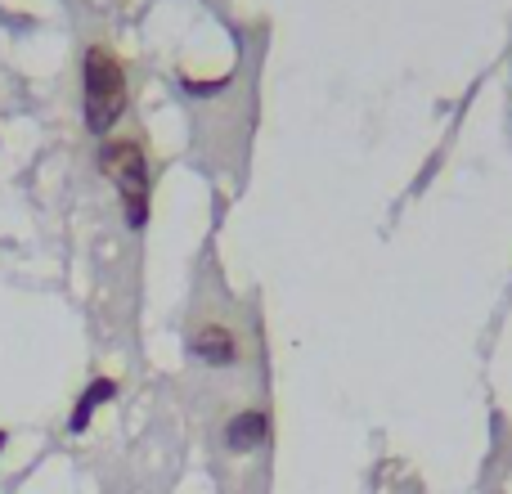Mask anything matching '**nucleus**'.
I'll return each mask as SVG.
<instances>
[{
	"label": "nucleus",
	"mask_w": 512,
	"mask_h": 494,
	"mask_svg": "<svg viewBox=\"0 0 512 494\" xmlns=\"http://www.w3.org/2000/svg\"><path fill=\"white\" fill-rule=\"evenodd\" d=\"M99 167H104V176H113L117 189H122L126 221L144 225V216H149V167H144V153L135 149V144L117 140L99 153Z\"/></svg>",
	"instance_id": "f03ea898"
},
{
	"label": "nucleus",
	"mask_w": 512,
	"mask_h": 494,
	"mask_svg": "<svg viewBox=\"0 0 512 494\" xmlns=\"http://www.w3.org/2000/svg\"><path fill=\"white\" fill-rule=\"evenodd\" d=\"M265 436H270V418H265L261 409H248V414H239L225 427V445H230L234 454H248L256 445H265Z\"/></svg>",
	"instance_id": "20e7f679"
},
{
	"label": "nucleus",
	"mask_w": 512,
	"mask_h": 494,
	"mask_svg": "<svg viewBox=\"0 0 512 494\" xmlns=\"http://www.w3.org/2000/svg\"><path fill=\"white\" fill-rule=\"evenodd\" d=\"M126 108V77L108 50L86 54V126L90 131H108Z\"/></svg>",
	"instance_id": "f257e3e1"
},
{
	"label": "nucleus",
	"mask_w": 512,
	"mask_h": 494,
	"mask_svg": "<svg viewBox=\"0 0 512 494\" xmlns=\"http://www.w3.org/2000/svg\"><path fill=\"white\" fill-rule=\"evenodd\" d=\"M194 355L198 360H207V364H234L239 360V342H234L230 328L207 324V328H198L194 333Z\"/></svg>",
	"instance_id": "7ed1b4c3"
},
{
	"label": "nucleus",
	"mask_w": 512,
	"mask_h": 494,
	"mask_svg": "<svg viewBox=\"0 0 512 494\" xmlns=\"http://www.w3.org/2000/svg\"><path fill=\"white\" fill-rule=\"evenodd\" d=\"M0 450H5V432H0Z\"/></svg>",
	"instance_id": "423d86ee"
},
{
	"label": "nucleus",
	"mask_w": 512,
	"mask_h": 494,
	"mask_svg": "<svg viewBox=\"0 0 512 494\" xmlns=\"http://www.w3.org/2000/svg\"><path fill=\"white\" fill-rule=\"evenodd\" d=\"M117 396V382L113 378H99V382H90L86 387V396L77 400V409H72V418H68V427L72 432H86V423H90V414H95L104 400H113Z\"/></svg>",
	"instance_id": "39448f33"
}]
</instances>
